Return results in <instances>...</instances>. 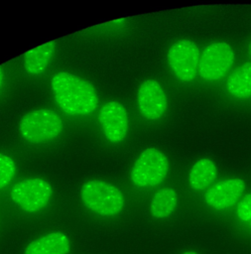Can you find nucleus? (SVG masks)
I'll return each mask as SVG.
<instances>
[{
  "mask_svg": "<svg viewBox=\"0 0 251 254\" xmlns=\"http://www.w3.org/2000/svg\"><path fill=\"white\" fill-rule=\"evenodd\" d=\"M236 214L242 221L251 220V193H247L241 198L236 208Z\"/></svg>",
  "mask_w": 251,
  "mask_h": 254,
  "instance_id": "f3484780",
  "label": "nucleus"
},
{
  "mask_svg": "<svg viewBox=\"0 0 251 254\" xmlns=\"http://www.w3.org/2000/svg\"><path fill=\"white\" fill-rule=\"evenodd\" d=\"M178 202V195L174 189L163 188L159 190L150 202V212L157 219L169 217L175 210Z\"/></svg>",
  "mask_w": 251,
  "mask_h": 254,
  "instance_id": "2eb2a0df",
  "label": "nucleus"
},
{
  "mask_svg": "<svg viewBox=\"0 0 251 254\" xmlns=\"http://www.w3.org/2000/svg\"><path fill=\"white\" fill-rule=\"evenodd\" d=\"M226 88L235 98L247 99L251 97V62L235 68L226 81Z\"/></svg>",
  "mask_w": 251,
  "mask_h": 254,
  "instance_id": "4468645a",
  "label": "nucleus"
},
{
  "mask_svg": "<svg viewBox=\"0 0 251 254\" xmlns=\"http://www.w3.org/2000/svg\"><path fill=\"white\" fill-rule=\"evenodd\" d=\"M63 128L61 116L48 108H40L26 113L19 121L18 131L23 140L39 145L55 140Z\"/></svg>",
  "mask_w": 251,
  "mask_h": 254,
  "instance_id": "7ed1b4c3",
  "label": "nucleus"
},
{
  "mask_svg": "<svg viewBox=\"0 0 251 254\" xmlns=\"http://www.w3.org/2000/svg\"><path fill=\"white\" fill-rule=\"evenodd\" d=\"M69 250L68 236L63 231H53L30 242L24 254H68Z\"/></svg>",
  "mask_w": 251,
  "mask_h": 254,
  "instance_id": "9b49d317",
  "label": "nucleus"
},
{
  "mask_svg": "<svg viewBox=\"0 0 251 254\" xmlns=\"http://www.w3.org/2000/svg\"><path fill=\"white\" fill-rule=\"evenodd\" d=\"M200 53L197 45L188 39L174 43L168 51V64L174 75L183 82H189L198 72Z\"/></svg>",
  "mask_w": 251,
  "mask_h": 254,
  "instance_id": "0eeeda50",
  "label": "nucleus"
},
{
  "mask_svg": "<svg viewBox=\"0 0 251 254\" xmlns=\"http://www.w3.org/2000/svg\"><path fill=\"white\" fill-rule=\"evenodd\" d=\"M248 54L251 56V41H250V43L248 44Z\"/></svg>",
  "mask_w": 251,
  "mask_h": 254,
  "instance_id": "aec40b11",
  "label": "nucleus"
},
{
  "mask_svg": "<svg viewBox=\"0 0 251 254\" xmlns=\"http://www.w3.org/2000/svg\"><path fill=\"white\" fill-rule=\"evenodd\" d=\"M16 172V165L12 158L0 153V190L9 185Z\"/></svg>",
  "mask_w": 251,
  "mask_h": 254,
  "instance_id": "dca6fc26",
  "label": "nucleus"
},
{
  "mask_svg": "<svg viewBox=\"0 0 251 254\" xmlns=\"http://www.w3.org/2000/svg\"><path fill=\"white\" fill-rule=\"evenodd\" d=\"M217 178V168L208 158L197 160L188 174L189 187L197 191L206 190Z\"/></svg>",
  "mask_w": 251,
  "mask_h": 254,
  "instance_id": "ddd939ff",
  "label": "nucleus"
},
{
  "mask_svg": "<svg viewBox=\"0 0 251 254\" xmlns=\"http://www.w3.org/2000/svg\"><path fill=\"white\" fill-rule=\"evenodd\" d=\"M53 195V187L45 179L29 178L14 185L10 190L11 199L22 210L35 213L44 209Z\"/></svg>",
  "mask_w": 251,
  "mask_h": 254,
  "instance_id": "39448f33",
  "label": "nucleus"
},
{
  "mask_svg": "<svg viewBox=\"0 0 251 254\" xmlns=\"http://www.w3.org/2000/svg\"><path fill=\"white\" fill-rule=\"evenodd\" d=\"M235 60V53L225 42H214L205 46L200 54L198 73L206 81L222 78Z\"/></svg>",
  "mask_w": 251,
  "mask_h": 254,
  "instance_id": "423d86ee",
  "label": "nucleus"
},
{
  "mask_svg": "<svg viewBox=\"0 0 251 254\" xmlns=\"http://www.w3.org/2000/svg\"><path fill=\"white\" fill-rule=\"evenodd\" d=\"M137 105L145 119L158 120L165 114L168 107L166 91L156 79H145L137 90Z\"/></svg>",
  "mask_w": 251,
  "mask_h": 254,
  "instance_id": "6e6552de",
  "label": "nucleus"
},
{
  "mask_svg": "<svg viewBox=\"0 0 251 254\" xmlns=\"http://www.w3.org/2000/svg\"><path fill=\"white\" fill-rule=\"evenodd\" d=\"M79 194L82 202L90 211L103 217L119 214L125 204L122 191L103 180H90L83 183Z\"/></svg>",
  "mask_w": 251,
  "mask_h": 254,
  "instance_id": "f03ea898",
  "label": "nucleus"
},
{
  "mask_svg": "<svg viewBox=\"0 0 251 254\" xmlns=\"http://www.w3.org/2000/svg\"><path fill=\"white\" fill-rule=\"evenodd\" d=\"M249 224H250V226H251V220H250V221H249Z\"/></svg>",
  "mask_w": 251,
  "mask_h": 254,
  "instance_id": "412c9836",
  "label": "nucleus"
},
{
  "mask_svg": "<svg viewBox=\"0 0 251 254\" xmlns=\"http://www.w3.org/2000/svg\"><path fill=\"white\" fill-rule=\"evenodd\" d=\"M51 86L56 103L68 116H87L98 106V94L93 84L68 71L55 73Z\"/></svg>",
  "mask_w": 251,
  "mask_h": 254,
  "instance_id": "f257e3e1",
  "label": "nucleus"
},
{
  "mask_svg": "<svg viewBox=\"0 0 251 254\" xmlns=\"http://www.w3.org/2000/svg\"><path fill=\"white\" fill-rule=\"evenodd\" d=\"M183 254H198V253H196L195 251H191V250H190V251H187V252H184Z\"/></svg>",
  "mask_w": 251,
  "mask_h": 254,
  "instance_id": "6ab92c4d",
  "label": "nucleus"
},
{
  "mask_svg": "<svg viewBox=\"0 0 251 254\" xmlns=\"http://www.w3.org/2000/svg\"><path fill=\"white\" fill-rule=\"evenodd\" d=\"M245 190V183L239 178L222 180L211 186L205 192L206 203L218 210L234 205Z\"/></svg>",
  "mask_w": 251,
  "mask_h": 254,
  "instance_id": "9d476101",
  "label": "nucleus"
},
{
  "mask_svg": "<svg viewBox=\"0 0 251 254\" xmlns=\"http://www.w3.org/2000/svg\"><path fill=\"white\" fill-rule=\"evenodd\" d=\"M56 46V41H50L26 52L24 55V68L26 72L31 75L43 73L50 65Z\"/></svg>",
  "mask_w": 251,
  "mask_h": 254,
  "instance_id": "f8f14e48",
  "label": "nucleus"
},
{
  "mask_svg": "<svg viewBox=\"0 0 251 254\" xmlns=\"http://www.w3.org/2000/svg\"><path fill=\"white\" fill-rule=\"evenodd\" d=\"M169 172L166 155L157 148L145 149L136 159L130 173L132 183L139 188H154L164 182Z\"/></svg>",
  "mask_w": 251,
  "mask_h": 254,
  "instance_id": "20e7f679",
  "label": "nucleus"
},
{
  "mask_svg": "<svg viewBox=\"0 0 251 254\" xmlns=\"http://www.w3.org/2000/svg\"><path fill=\"white\" fill-rule=\"evenodd\" d=\"M98 120L105 138L111 143H120L126 138L129 118L126 108L119 101H107L99 111Z\"/></svg>",
  "mask_w": 251,
  "mask_h": 254,
  "instance_id": "1a4fd4ad",
  "label": "nucleus"
},
{
  "mask_svg": "<svg viewBox=\"0 0 251 254\" xmlns=\"http://www.w3.org/2000/svg\"><path fill=\"white\" fill-rule=\"evenodd\" d=\"M3 82H4V72H3V69L2 67L0 66V89L3 85Z\"/></svg>",
  "mask_w": 251,
  "mask_h": 254,
  "instance_id": "a211bd4d",
  "label": "nucleus"
}]
</instances>
